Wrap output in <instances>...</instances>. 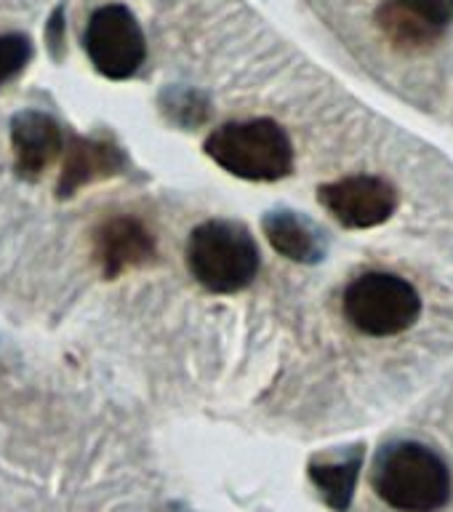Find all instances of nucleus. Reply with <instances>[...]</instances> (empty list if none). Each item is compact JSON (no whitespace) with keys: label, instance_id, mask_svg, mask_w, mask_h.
<instances>
[{"label":"nucleus","instance_id":"obj_9","mask_svg":"<svg viewBox=\"0 0 453 512\" xmlns=\"http://www.w3.org/2000/svg\"><path fill=\"white\" fill-rule=\"evenodd\" d=\"M11 147H14L16 174L27 182H35L59 158L64 147L62 128L46 112H16L11 120Z\"/></svg>","mask_w":453,"mask_h":512},{"label":"nucleus","instance_id":"obj_12","mask_svg":"<svg viewBox=\"0 0 453 512\" xmlns=\"http://www.w3.org/2000/svg\"><path fill=\"white\" fill-rule=\"evenodd\" d=\"M360 464H363V448H355L339 462H312L310 478L320 488V494L334 507L336 512H347L355 494V483H358Z\"/></svg>","mask_w":453,"mask_h":512},{"label":"nucleus","instance_id":"obj_1","mask_svg":"<svg viewBox=\"0 0 453 512\" xmlns=\"http://www.w3.org/2000/svg\"><path fill=\"white\" fill-rule=\"evenodd\" d=\"M374 488L392 510L438 512L451 499V470L438 451L416 440L384 446L374 464Z\"/></svg>","mask_w":453,"mask_h":512},{"label":"nucleus","instance_id":"obj_14","mask_svg":"<svg viewBox=\"0 0 453 512\" xmlns=\"http://www.w3.org/2000/svg\"><path fill=\"white\" fill-rule=\"evenodd\" d=\"M32 59V43L27 35L11 32L0 35V86L16 78Z\"/></svg>","mask_w":453,"mask_h":512},{"label":"nucleus","instance_id":"obj_8","mask_svg":"<svg viewBox=\"0 0 453 512\" xmlns=\"http://www.w3.org/2000/svg\"><path fill=\"white\" fill-rule=\"evenodd\" d=\"M94 256L104 278H118L126 270H136L152 262L155 238L134 216H112L96 227Z\"/></svg>","mask_w":453,"mask_h":512},{"label":"nucleus","instance_id":"obj_2","mask_svg":"<svg viewBox=\"0 0 453 512\" xmlns=\"http://www.w3.org/2000/svg\"><path fill=\"white\" fill-rule=\"evenodd\" d=\"M187 267L200 286L214 294H235L259 272V246L246 224L211 219L190 232Z\"/></svg>","mask_w":453,"mask_h":512},{"label":"nucleus","instance_id":"obj_13","mask_svg":"<svg viewBox=\"0 0 453 512\" xmlns=\"http://www.w3.org/2000/svg\"><path fill=\"white\" fill-rule=\"evenodd\" d=\"M160 107L168 115V120H174L179 126H200L208 118V99L200 91L192 88L171 86L160 94Z\"/></svg>","mask_w":453,"mask_h":512},{"label":"nucleus","instance_id":"obj_10","mask_svg":"<svg viewBox=\"0 0 453 512\" xmlns=\"http://www.w3.org/2000/svg\"><path fill=\"white\" fill-rule=\"evenodd\" d=\"M126 166V152L110 139L72 136L70 144H67V158H64L56 192H59V198H72L80 187L123 174Z\"/></svg>","mask_w":453,"mask_h":512},{"label":"nucleus","instance_id":"obj_7","mask_svg":"<svg viewBox=\"0 0 453 512\" xmlns=\"http://www.w3.org/2000/svg\"><path fill=\"white\" fill-rule=\"evenodd\" d=\"M376 24L398 48H427L453 27V0H384Z\"/></svg>","mask_w":453,"mask_h":512},{"label":"nucleus","instance_id":"obj_4","mask_svg":"<svg viewBox=\"0 0 453 512\" xmlns=\"http://www.w3.org/2000/svg\"><path fill=\"white\" fill-rule=\"evenodd\" d=\"M344 315L368 336H395L414 326L422 299L406 278L392 272H366L344 291Z\"/></svg>","mask_w":453,"mask_h":512},{"label":"nucleus","instance_id":"obj_3","mask_svg":"<svg viewBox=\"0 0 453 512\" xmlns=\"http://www.w3.org/2000/svg\"><path fill=\"white\" fill-rule=\"evenodd\" d=\"M206 155L248 182H278L294 168V144L270 118L224 123L206 139Z\"/></svg>","mask_w":453,"mask_h":512},{"label":"nucleus","instance_id":"obj_11","mask_svg":"<svg viewBox=\"0 0 453 512\" xmlns=\"http://www.w3.org/2000/svg\"><path fill=\"white\" fill-rule=\"evenodd\" d=\"M264 235L270 246L291 262L315 264L326 256V235L307 216L280 208L264 216Z\"/></svg>","mask_w":453,"mask_h":512},{"label":"nucleus","instance_id":"obj_6","mask_svg":"<svg viewBox=\"0 0 453 512\" xmlns=\"http://www.w3.org/2000/svg\"><path fill=\"white\" fill-rule=\"evenodd\" d=\"M320 203L350 230H368L384 224L398 208V192L379 176H344L339 182L323 184L318 190Z\"/></svg>","mask_w":453,"mask_h":512},{"label":"nucleus","instance_id":"obj_15","mask_svg":"<svg viewBox=\"0 0 453 512\" xmlns=\"http://www.w3.org/2000/svg\"><path fill=\"white\" fill-rule=\"evenodd\" d=\"M64 22H62V8H56L54 16H51V22H48V30H46V38L54 48V56H59V46L64 43Z\"/></svg>","mask_w":453,"mask_h":512},{"label":"nucleus","instance_id":"obj_5","mask_svg":"<svg viewBox=\"0 0 453 512\" xmlns=\"http://www.w3.org/2000/svg\"><path fill=\"white\" fill-rule=\"evenodd\" d=\"M86 51L104 78L126 80L142 67L147 43L136 16L126 6L112 3L96 8L88 19Z\"/></svg>","mask_w":453,"mask_h":512}]
</instances>
